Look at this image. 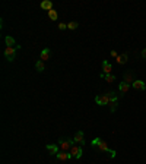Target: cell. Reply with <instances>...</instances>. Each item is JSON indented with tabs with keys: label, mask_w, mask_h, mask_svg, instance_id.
<instances>
[{
	"label": "cell",
	"mask_w": 146,
	"mask_h": 164,
	"mask_svg": "<svg viewBox=\"0 0 146 164\" xmlns=\"http://www.w3.org/2000/svg\"><path fill=\"white\" fill-rule=\"evenodd\" d=\"M75 145V141H70V139H60L58 141V147L62 148V151H70L72 147Z\"/></svg>",
	"instance_id": "cell-2"
},
{
	"label": "cell",
	"mask_w": 146,
	"mask_h": 164,
	"mask_svg": "<svg viewBox=\"0 0 146 164\" xmlns=\"http://www.w3.org/2000/svg\"><path fill=\"white\" fill-rule=\"evenodd\" d=\"M100 76H101L102 79H105L107 82H114V81H115V76H114V75H111V73H110V75H105V73H101V75H100Z\"/></svg>",
	"instance_id": "cell-16"
},
{
	"label": "cell",
	"mask_w": 146,
	"mask_h": 164,
	"mask_svg": "<svg viewBox=\"0 0 146 164\" xmlns=\"http://www.w3.org/2000/svg\"><path fill=\"white\" fill-rule=\"evenodd\" d=\"M58 145L56 144H48L47 145V151H48V154H51V155H57L58 154Z\"/></svg>",
	"instance_id": "cell-7"
},
{
	"label": "cell",
	"mask_w": 146,
	"mask_h": 164,
	"mask_svg": "<svg viewBox=\"0 0 146 164\" xmlns=\"http://www.w3.org/2000/svg\"><path fill=\"white\" fill-rule=\"evenodd\" d=\"M136 79H133V73L131 72H126L124 73V82H127V84H133V82H135Z\"/></svg>",
	"instance_id": "cell-17"
},
{
	"label": "cell",
	"mask_w": 146,
	"mask_h": 164,
	"mask_svg": "<svg viewBox=\"0 0 146 164\" xmlns=\"http://www.w3.org/2000/svg\"><path fill=\"white\" fill-rule=\"evenodd\" d=\"M48 16H50V19H51V21H56V19L58 18V13L56 12V9H51L50 12H48Z\"/></svg>",
	"instance_id": "cell-20"
},
{
	"label": "cell",
	"mask_w": 146,
	"mask_h": 164,
	"mask_svg": "<svg viewBox=\"0 0 146 164\" xmlns=\"http://www.w3.org/2000/svg\"><path fill=\"white\" fill-rule=\"evenodd\" d=\"M5 41H6V46H7V47H16V41H15V38H13V37L6 35Z\"/></svg>",
	"instance_id": "cell-12"
},
{
	"label": "cell",
	"mask_w": 146,
	"mask_h": 164,
	"mask_svg": "<svg viewBox=\"0 0 146 164\" xmlns=\"http://www.w3.org/2000/svg\"><path fill=\"white\" fill-rule=\"evenodd\" d=\"M108 153H110V155H111L113 158H114V157L117 155V153H115V151H114V149H110V151H108Z\"/></svg>",
	"instance_id": "cell-24"
},
{
	"label": "cell",
	"mask_w": 146,
	"mask_h": 164,
	"mask_svg": "<svg viewBox=\"0 0 146 164\" xmlns=\"http://www.w3.org/2000/svg\"><path fill=\"white\" fill-rule=\"evenodd\" d=\"M96 148H98L100 151H102V153H108V151H110V148H108V145H107L105 141H101L98 145H96Z\"/></svg>",
	"instance_id": "cell-14"
},
{
	"label": "cell",
	"mask_w": 146,
	"mask_h": 164,
	"mask_svg": "<svg viewBox=\"0 0 146 164\" xmlns=\"http://www.w3.org/2000/svg\"><path fill=\"white\" fill-rule=\"evenodd\" d=\"M50 56H51V52H50V48H44L42 52H41V60H42V62L48 60V59H50Z\"/></svg>",
	"instance_id": "cell-13"
},
{
	"label": "cell",
	"mask_w": 146,
	"mask_h": 164,
	"mask_svg": "<svg viewBox=\"0 0 146 164\" xmlns=\"http://www.w3.org/2000/svg\"><path fill=\"white\" fill-rule=\"evenodd\" d=\"M69 153L72 154V157H73V158H80V157H82V154H83V151H82V148H80L79 145H73V147H72V149L69 151Z\"/></svg>",
	"instance_id": "cell-4"
},
{
	"label": "cell",
	"mask_w": 146,
	"mask_h": 164,
	"mask_svg": "<svg viewBox=\"0 0 146 164\" xmlns=\"http://www.w3.org/2000/svg\"><path fill=\"white\" fill-rule=\"evenodd\" d=\"M142 56H143V57H146V48H143V50H142Z\"/></svg>",
	"instance_id": "cell-26"
},
{
	"label": "cell",
	"mask_w": 146,
	"mask_h": 164,
	"mask_svg": "<svg viewBox=\"0 0 146 164\" xmlns=\"http://www.w3.org/2000/svg\"><path fill=\"white\" fill-rule=\"evenodd\" d=\"M111 56H113V57H115V59H117V57H118V53H117V52H115V50H113V52H111Z\"/></svg>",
	"instance_id": "cell-25"
},
{
	"label": "cell",
	"mask_w": 146,
	"mask_h": 164,
	"mask_svg": "<svg viewBox=\"0 0 146 164\" xmlns=\"http://www.w3.org/2000/svg\"><path fill=\"white\" fill-rule=\"evenodd\" d=\"M118 90L123 92V94H126V92L130 90V84H127V82H121V84L118 85Z\"/></svg>",
	"instance_id": "cell-15"
},
{
	"label": "cell",
	"mask_w": 146,
	"mask_h": 164,
	"mask_svg": "<svg viewBox=\"0 0 146 164\" xmlns=\"http://www.w3.org/2000/svg\"><path fill=\"white\" fill-rule=\"evenodd\" d=\"M73 141H75V144H80V145H83V144H85V139H83V132H82V131L76 132V133H75V138H73Z\"/></svg>",
	"instance_id": "cell-8"
},
{
	"label": "cell",
	"mask_w": 146,
	"mask_h": 164,
	"mask_svg": "<svg viewBox=\"0 0 146 164\" xmlns=\"http://www.w3.org/2000/svg\"><path fill=\"white\" fill-rule=\"evenodd\" d=\"M56 157H57V160H60V161H67V160L73 158V157H72V154L69 153V151H62V153H58Z\"/></svg>",
	"instance_id": "cell-6"
},
{
	"label": "cell",
	"mask_w": 146,
	"mask_h": 164,
	"mask_svg": "<svg viewBox=\"0 0 146 164\" xmlns=\"http://www.w3.org/2000/svg\"><path fill=\"white\" fill-rule=\"evenodd\" d=\"M131 86L135 88V90H140V91H142V90H145V86H146V85H145V82H143V81H140V79H136L135 82L131 84Z\"/></svg>",
	"instance_id": "cell-10"
},
{
	"label": "cell",
	"mask_w": 146,
	"mask_h": 164,
	"mask_svg": "<svg viewBox=\"0 0 146 164\" xmlns=\"http://www.w3.org/2000/svg\"><path fill=\"white\" fill-rule=\"evenodd\" d=\"M101 141H102V139H101V138H95V139L92 141V145H94V147H96V145H98V144H100Z\"/></svg>",
	"instance_id": "cell-22"
},
{
	"label": "cell",
	"mask_w": 146,
	"mask_h": 164,
	"mask_svg": "<svg viewBox=\"0 0 146 164\" xmlns=\"http://www.w3.org/2000/svg\"><path fill=\"white\" fill-rule=\"evenodd\" d=\"M35 68H36V70H38V72H44V62L42 60H38V62H36L35 63Z\"/></svg>",
	"instance_id": "cell-19"
},
{
	"label": "cell",
	"mask_w": 146,
	"mask_h": 164,
	"mask_svg": "<svg viewBox=\"0 0 146 164\" xmlns=\"http://www.w3.org/2000/svg\"><path fill=\"white\" fill-rule=\"evenodd\" d=\"M78 27H79V23H78L76 21H73V22H69V23H67V28H69V29H76Z\"/></svg>",
	"instance_id": "cell-21"
},
{
	"label": "cell",
	"mask_w": 146,
	"mask_h": 164,
	"mask_svg": "<svg viewBox=\"0 0 146 164\" xmlns=\"http://www.w3.org/2000/svg\"><path fill=\"white\" fill-rule=\"evenodd\" d=\"M117 63H118V65H126V63H127V54H118Z\"/></svg>",
	"instance_id": "cell-18"
},
{
	"label": "cell",
	"mask_w": 146,
	"mask_h": 164,
	"mask_svg": "<svg viewBox=\"0 0 146 164\" xmlns=\"http://www.w3.org/2000/svg\"><path fill=\"white\" fill-rule=\"evenodd\" d=\"M16 48H21V46H16V47H6V48H5V57H6L9 62H13V60H15Z\"/></svg>",
	"instance_id": "cell-1"
},
{
	"label": "cell",
	"mask_w": 146,
	"mask_h": 164,
	"mask_svg": "<svg viewBox=\"0 0 146 164\" xmlns=\"http://www.w3.org/2000/svg\"><path fill=\"white\" fill-rule=\"evenodd\" d=\"M58 28H60V29H66V28H67V23H64V22L58 23Z\"/></svg>",
	"instance_id": "cell-23"
},
{
	"label": "cell",
	"mask_w": 146,
	"mask_h": 164,
	"mask_svg": "<svg viewBox=\"0 0 146 164\" xmlns=\"http://www.w3.org/2000/svg\"><path fill=\"white\" fill-rule=\"evenodd\" d=\"M41 9H44V10H48L50 12L51 9H53V2H50V0H44V2H41Z\"/></svg>",
	"instance_id": "cell-11"
},
{
	"label": "cell",
	"mask_w": 146,
	"mask_h": 164,
	"mask_svg": "<svg viewBox=\"0 0 146 164\" xmlns=\"http://www.w3.org/2000/svg\"><path fill=\"white\" fill-rule=\"evenodd\" d=\"M95 101H96V104H100V106H107V104H110V100H108V95H107V94H104V95H96V97H95Z\"/></svg>",
	"instance_id": "cell-5"
},
{
	"label": "cell",
	"mask_w": 146,
	"mask_h": 164,
	"mask_svg": "<svg viewBox=\"0 0 146 164\" xmlns=\"http://www.w3.org/2000/svg\"><path fill=\"white\" fill-rule=\"evenodd\" d=\"M102 73H105V75H110L111 73V70H113V66H111V63H110L108 60H104L102 62Z\"/></svg>",
	"instance_id": "cell-9"
},
{
	"label": "cell",
	"mask_w": 146,
	"mask_h": 164,
	"mask_svg": "<svg viewBox=\"0 0 146 164\" xmlns=\"http://www.w3.org/2000/svg\"><path fill=\"white\" fill-rule=\"evenodd\" d=\"M107 95H108V100H110V110L115 111V110H117V95H115L113 91L107 92Z\"/></svg>",
	"instance_id": "cell-3"
}]
</instances>
